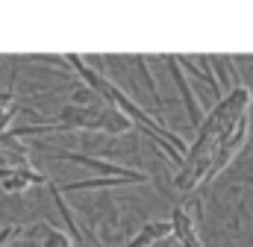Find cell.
<instances>
[{"label": "cell", "mask_w": 253, "mask_h": 247, "mask_svg": "<svg viewBox=\"0 0 253 247\" xmlns=\"http://www.w3.org/2000/svg\"><path fill=\"white\" fill-rule=\"evenodd\" d=\"M53 159H65V162L83 165V168H88V171H94V174H100V177H121V180H132L135 185L150 183V177H147V174H141V171H132V168L115 165V162H109V159L88 156V153H74V150H59V147H56Z\"/></svg>", "instance_id": "cell-1"}, {"label": "cell", "mask_w": 253, "mask_h": 247, "mask_svg": "<svg viewBox=\"0 0 253 247\" xmlns=\"http://www.w3.org/2000/svg\"><path fill=\"white\" fill-rule=\"evenodd\" d=\"M165 62H168V71H171V77H174V85H177V91H180V97H183V106H186V115H189L191 126L200 129V126L206 124V112H203L200 100L194 97V88L189 85V80H186V74H183V65L177 59H171V56H165Z\"/></svg>", "instance_id": "cell-2"}, {"label": "cell", "mask_w": 253, "mask_h": 247, "mask_svg": "<svg viewBox=\"0 0 253 247\" xmlns=\"http://www.w3.org/2000/svg\"><path fill=\"white\" fill-rule=\"evenodd\" d=\"M135 124L129 121V115H126L121 106H115V103H106L103 109H100V118L94 124V132H103V135H121V132H129Z\"/></svg>", "instance_id": "cell-3"}, {"label": "cell", "mask_w": 253, "mask_h": 247, "mask_svg": "<svg viewBox=\"0 0 253 247\" xmlns=\"http://www.w3.org/2000/svg\"><path fill=\"white\" fill-rule=\"evenodd\" d=\"M174 233V224L171 221H147L135 236H132V242L126 247H153V245H159L162 239H168Z\"/></svg>", "instance_id": "cell-4"}, {"label": "cell", "mask_w": 253, "mask_h": 247, "mask_svg": "<svg viewBox=\"0 0 253 247\" xmlns=\"http://www.w3.org/2000/svg\"><path fill=\"white\" fill-rule=\"evenodd\" d=\"M171 224H174V236H177V242H180L183 247H200V239H197V221L191 218L183 206L174 209Z\"/></svg>", "instance_id": "cell-5"}, {"label": "cell", "mask_w": 253, "mask_h": 247, "mask_svg": "<svg viewBox=\"0 0 253 247\" xmlns=\"http://www.w3.org/2000/svg\"><path fill=\"white\" fill-rule=\"evenodd\" d=\"M50 188V197H53V203H56V209H59V215H62V221L68 224V230H71V236L77 239V242H83L85 239V233H83V227H80V221H77V215H74V209L65 203V194H62V188L59 185H47Z\"/></svg>", "instance_id": "cell-6"}, {"label": "cell", "mask_w": 253, "mask_h": 247, "mask_svg": "<svg viewBox=\"0 0 253 247\" xmlns=\"http://www.w3.org/2000/svg\"><path fill=\"white\" fill-rule=\"evenodd\" d=\"M118 185H132V180H121V177H91V180L65 183L62 191H97V188H118Z\"/></svg>", "instance_id": "cell-7"}, {"label": "cell", "mask_w": 253, "mask_h": 247, "mask_svg": "<svg viewBox=\"0 0 253 247\" xmlns=\"http://www.w3.org/2000/svg\"><path fill=\"white\" fill-rule=\"evenodd\" d=\"M138 71H141V77H144V82H147V88H150V94H153V103H156V109L162 112V91H159V85H156V80H153V74H150V68H147V59H138Z\"/></svg>", "instance_id": "cell-8"}, {"label": "cell", "mask_w": 253, "mask_h": 247, "mask_svg": "<svg viewBox=\"0 0 253 247\" xmlns=\"http://www.w3.org/2000/svg\"><path fill=\"white\" fill-rule=\"evenodd\" d=\"M39 247H74V242H71V236H65L62 230L47 227V236H44V242Z\"/></svg>", "instance_id": "cell-9"}, {"label": "cell", "mask_w": 253, "mask_h": 247, "mask_svg": "<svg viewBox=\"0 0 253 247\" xmlns=\"http://www.w3.org/2000/svg\"><path fill=\"white\" fill-rule=\"evenodd\" d=\"M9 103H12V91H0V115L9 109Z\"/></svg>", "instance_id": "cell-10"}]
</instances>
